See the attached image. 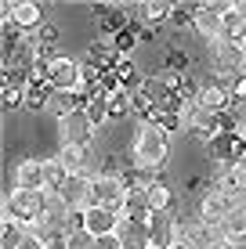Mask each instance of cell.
<instances>
[{
    "mask_svg": "<svg viewBox=\"0 0 246 249\" xmlns=\"http://www.w3.org/2000/svg\"><path fill=\"white\" fill-rule=\"evenodd\" d=\"M131 156H134V166L152 174L159 170L170 156V134L156 123V119H141V126L134 130V144H131Z\"/></svg>",
    "mask_w": 246,
    "mask_h": 249,
    "instance_id": "1",
    "label": "cell"
},
{
    "mask_svg": "<svg viewBox=\"0 0 246 249\" xmlns=\"http://www.w3.org/2000/svg\"><path fill=\"white\" fill-rule=\"evenodd\" d=\"M210 69H214V80H221L228 90L246 76V58L239 44H228V40H217L210 44Z\"/></svg>",
    "mask_w": 246,
    "mask_h": 249,
    "instance_id": "2",
    "label": "cell"
},
{
    "mask_svg": "<svg viewBox=\"0 0 246 249\" xmlns=\"http://www.w3.org/2000/svg\"><path fill=\"white\" fill-rule=\"evenodd\" d=\"M44 217V192H22V188H11L4 195V220H15V224L29 228L33 220Z\"/></svg>",
    "mask_w": 246,
    "mask_h": 249,
    "instance_id": "3",
    "label": "cell"
},
{
    "mask_svg": "<svg viewBox=\"0 0 246 249\" xmlns=\"http://www.w3.org/2000/svg\"><path fill=\"white\" fill-rule=\"evenodd\" d=\"M127 195H131V188L123 184L120 174H98L95 181H91V199H95V206H101V210L123 213Z\"/></svg>",
    "mask_w": 246,
    "mask_h": 249,
    "instance_id": "4",
    "label": "cell"
},
{
    "mask_svg": "<svg viewBox=\"0 0 246 249\" xmlns=\"http://www.w3.org/2000/svg\"><path fill=\"white\" fill-rule=\"evenodd\" d=\"M58 162L65 166L69 177H87V181H95L98 174H105V170H101V159L95 156V148H83V144H62Z\"/></svg>",
    "mask_w": 246,
    "mask_h": 249,
    "instance_id": "5",
    "label": "cell"
},
{
    "mask_svg": "<svg viewBox=\"0 0 246 249\" xmlns=\"http://www.w3.org/2000/svg\"><path fill=\"white\" fill-rule=\"evenodd\" d=\"M181 123H185V130H189L192 137H199V141H207V144H214V137L221 134V116L210 112V108H203V105H196V101L185 105Z\"/></svg>",
    "mask_w": 246,
    "mask_h": 249,
    "instance_id": "6",
    "label": "cell"
},
{
    "mask_svg": "<svg viewBox=\"0 0 246 249\" xmlns=\"http://www.w3.org/2000/svg\"><path fill=\"white\" fill-rule=\"evenodd\" d=\"M217 242H225L221 238V228L207 224V220H181V228H177V246L185 249H214Z\"/></svg>",
    "mask_w": 246,
    "mask_h": 249,
    "instance_id": "7",
    "label": "cell"
},
{
    "mask_svg": "<svg viewBox=\"0 0 246 249\" xmlns=\"http://www.w3.org/2000/svg\"><path fill=\"white\" fill-rule=\"evenodd\" d=\"M83 83V69L76 58H65V54H55V62L47 65V87L51 90H80Z\"/></svg>",
    "mask_w": 246,
    "mask_h": 249,
    "instance_id": "8",
    "label": "cell"
},
{
    "mask_svg": "<svg viewBox=\"0 0 246 249\" xmlns=\"http://www.w3.org/2000/svg\"><path fill=\"white\" fill-rule=\"evenodd\" d=\"M98 126L91 123L87 108H80V112L58 119V137H62V144H83V148H91V137H95Z\"/></svg>",
    "mask_w": 246,
    "mask_h": 249,
    "instance_id": "9",
    "label": "cell"
},
{
    "mask_svg": "<svg viewBox=\"0 0 246 249\" xmlns=\"http://www.w3.org/2000/svg\"><path fill=\"white\" fill-rule=\"evenodd\" d=\"M116 238L123 249H152V231H149V217H120L116 224Z\"/></svg>",
    "mask_w": 246,
    "mask_h": 249,
    "instance_id": "10",
    "label": "cell"
},
{
    "mask_svg": "<svg viewBox=\"0 0 246 249\" xmlns=\"http://www.w3.org/2000/svg\"><path fill=\"white\" fill-rule=\"evenodd\" d=\"M239 206V199H232V195H225V192H207L199 199V220H207V224H214V228H221L225 224V217Z\"/></svg>",
    "mask_w": 246,
    "mask_h": 249,
    "instance_id": "11",
    "label": "cell"
},
{
    "mask_svg": "<svg viewBox=\"0 0 246 249\" xmlns=\"http://www.w3.org/2000/svg\"><path fill=\"white\" fill-rule=\"evenodd\" d=\"M15 188H22V192H44L47 188V174H44V159H19L15 162Z\"/></svg>",
    "mask_w": 246,
    "mask_h": 249,
    "instance_id": "12",
    "label": "cell"
},
{
    "mask_svg": "<svg viewBox=\"0 0 246 249\" xmlns=\"http://www.w3.org/2000/svg\"><path fill=\"white\" fill-rule=\"evenodd\" d=\"M58 195L65 199V206H69L76 217H83V213L95 206V199H91V181H87V177H65V184L58 188Z\"/></svg>",
    "mask_w": 246,
    "mask_h": 249,
    "instance_id": "13",
    "label": "cell"
},
{
    "mask_svg": "<svg viewBox=\"0 0 246 249\" xmlns=\"http://www.w3.org/2000/svg\"><path fill=\"white\" fill-rule=\"evenodd\" d=\"M196 105H203V108H210V112L221 116L225 108L235 105V98H232V90H228L221 80H207V83H199V90H196Z\"/></svg>",
    "mask_w": 246,
    "mask_h": 249,
    "instance_id": "14",
    "label": "cell"
},
{
    "mask_svg": "<svg viewBox=\"0 0 246 249\" xmlns=\"http://www.w3.org/2000/svg\"><path fill=\"white\" fill-rule=\"evenodd\" d=\"M177 228H181V220H174L170 213H152V217H149L152 246H156V249H174L177 246Z\"/></svg>",
    "mask_w": 246,
    "mask_h": 249,
    "instance_id": "15",
    "label": "cell"
},
{
    "mask_svg": "<svg viewBox=\"0 0 246 249\" xmlns=\"http://www.w3.org/2000/svg\"><path fill=\"white\" fill-rule=\"evenodd\" d=\"M116 224H120V213H113V210H101V206H91V210L83 213V228H87L95 238L116 235Z\"/></svg>",
    "mask_w": 246,
    "mask_h": 249,
    "instance_id": "16",
    "label": "cell"
},
{
    "mask_svg": "<svg viewBox=\"0 0 246 249\" xmlns=\"http://www.w3.org/2000/svg\"><path fill=\"white\" fill-rule=\"evenodd\" d=\"M192 29H196L207 44H217V40L225 36V18H221V15H214L207 4H199L196 7V25H192Z\"/></svg>",
    "mask_w": 246,
    "mask_h": 249,
    "instance_id": "17",
    "label": "cell"
},
{
    "mask_svg": "<svg viewBox=\"0 0 246 249\" xmlns=\"http://www.w3.org/2000/svg\"><path fill=\"white\" fill-rule=\"evenodd\" d=\"M11 22H15V29H22V33H37L40 25H44V18H40V4H33V0H15Z\"/></svg>",
    "mask_w": 246,
    "mask_h": 249,
    "instance_id": "18",
    "label": "cell"
},
{
    "mask_svg": "<svg viewBox=\"0 0 246 249\" xmlns=\"http://www.w3.org/2000/svg\"><path fill=\"white\" fill-rule=\"evenodd\" d=\"M145 206H149V213H170V206H174L170 184H163V181L145 184Z\"/></svg>",
    "mask_w": 246,
    "mask_h": 249,
    "instance_id": "19",
    "label": "cell"
},
{
    "mask_svg": "<svg viewBox=\"0 0 246 249\" xmlns=\"http://www.w3.org/2000/svg\"><path fill=\"white\" fill-rule=\"evenodd\" d=\"M221 238H225V242H246V206H243V202L225 217V224H221Z\"/></svg>",
    "mask_w": 246,
    "mask_h": 249,
    "instance_id": "20",
    "label": "cell"
},
{
    "mask_svg": "<svg viewBox=\"0 0 246 249\" xmlns=\"http://www.w3.org/2000/svg\"><path fill=\"white\" fill-rule=\"evenodd\" d=\"M25 228L15 224V220H0V249H19L25 242Z\"/></svg>",
    "mask_w": 246,
    "mask_h": 249,
    "instance_id": "21",
    "label": "cell"
},
{
    "mask_svg": "<svg viewBox=\"0 0 246 249\" xmlns=\"http://www.w3.org/2000/svg\"><path fill=\"white\" fill-rule=\"evenodd\" d=\"M62 249H98V238L91 235L87 228H76V231H69V235H65Z\"/></svg>",
    "mask_w": 246,
    "mask_h": 249,
    "instance_id": "22",
    "label": "cell"
},
{
    "mask_svg": "<svg viewBox=\"0 0 246 249\" xmlns=\"http://www.w3.org/2000/svg\"><path fill=\"white\" fill-rule=\"evenodd\" d=\"M44 174H47V188H55V192L65 184V177H69V174H65V166L58 162V156L55 159H44Z\"/></svg>",
    "mask_w": 246,
    "mask_h": 249,
    "instance_id": "23",
    "label": "cell"
},
{
    "mask_svg": "<svg viewBox=\"0 0 246 249\" xmlns=\"http://www.w3.org/2000/svg\"><path fill=\"white\" fill-rule=\"evenodd\" d=\"M87 116H91V123H95V126H101L105 119H113V116H109L105 94H101V98H87Z\"/></svg>",
    "mask_w": 246,
    "mask_h": 249,
    "instance_id": "24",
    "label": "cell"
},
{
    "mask_svg": "<svg viewBox=\"0 0 246 249\" xmlns=\"http://www.w3.org/2000/svg\"><path fill=\"white\" fill-rule=\"evenodd\" d=\"M98 249H123V246L116 235H105V238H98Z\"/></svg>",
    "mask_w": 246,
    "mask_h": 249,
    "instance_id": "25",
    "label": "cell"
},
{
    "mask_svg": "<svg viewBox=\"0 0 246 249\" xmlns=\"http://www.w3.org/2000/svg\"><path fill=\"white\" fill-rule=\"evenodd\" d=\"M235 11H239L243 18H246V0H235Z\"/></svg>",
    "mask_w": 246,
    "mask_h": 249,
    "instance_id": "26",
    "label": "cell"
},
{
    "mask_svg": "<svg viewBox=\"0 0 246 249\" xmlns=\"http://www.w3.org/2000/svg\"><path fill=\"white\" fill-rule=\"evenodd\" d=\"M214 249H232V246H228V242H217V246H214Z\"/></svg>",
    "mask_w": 246,
    "mask_h": 249,
    "instance_id": "27",
    "label": "cell"
},
{
    "mask_svg": "<svg viewBox=\"0 0 246 249\" xmlns=\"http://www.w3.org/2000/svg\"><path fill=\"white\" fill-rule=\"evenodd\" d=\"M239 47H243V58H246V40H243V44H239Z\"/></svg>",
    "mask_w": 246,
    "mask_h": 249,
    "instance_id": "28",
    "label": "cell"
},
{
    "mask_svg": "<svg viewBox=\"0 0 246 249\" xmlns=\"http://www.w3.org/2000/svg\"><path fill=\"white\" fill-rule=\"evenodd\" d=\"M174 249H185V246H174Z\"/></svg>",
    "mask_w": 246,
    "mask_h": 249,
    "instance_id": "29",
    "label": "cell"
},
{
    "mask_svg": "<svg viewBox=\"0 0 246 249\" xmlns=\"http://www.w3.org/2000/svg\"><path fill=\"white\" fill-rule=\"evenodd\" d=\"M152 249H156V246H152Z\"/></svg>",
    "mask_w": 246,
    "mask_h": 249,
    "instance_id": "30",
    "label": "cell"
}]
</instances>
